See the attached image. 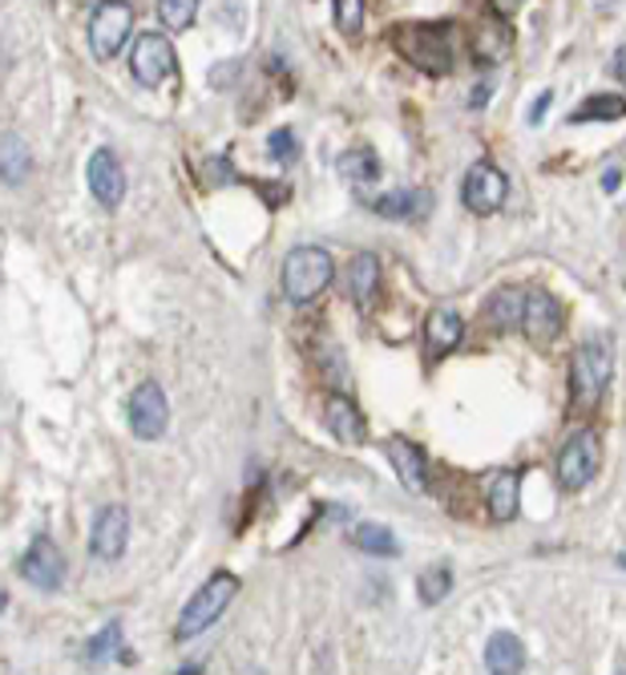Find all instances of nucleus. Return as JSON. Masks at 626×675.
Masks as SVG:
<instances>
[{
    "label": "nucleus",
    "mask_w": 626,
    "mask_h": 675,
    "mask_svg": "<svg viewBox=\"0 0 626 675\" xmlns=\"http://www.w3.org/2000/svg\"><path fill=\"white\" fill-rule=\"evenodd\" d=\"M392 45L409 65L445 77L457 65V49H453V24H401L392 33Z\"/></svg>",
    "instance_id": "obj_1"
},
{
    "label": "nucleus",
    "mask_w": 626,
    "mask_h": 675,
    "mask_svg": "<svg viewBox=\"0 0 626 675\" xmlns=\"http://www.w3.org/2000/svg\"><path fill=\"white\" fill-rule=\"evenodd\" d=\"M336 280V263L323 247H291L284 255V272H279V284H284V296L291 304H311L331 287Z\"/></svg>",
    "instance_id": "obj_2"
},
{
    "label": "nucleus",
    "mask_w": 626,
    "mask_h": 675,
    "mask_svg": "<svg viewBox=\"0 0 626 675\" xmlns=\"http://www.w3.org/2000/svg\"><path fill=\"white\" fill-rule=\"evenodd\" d=\"M235 594H238V579L231 574V570L211 574L199 591L190 594V603L182 607L174 635H178V640H194V635H202V631H211L214 623H219V615L231 607V599H235Z\"/></svg>",
    "instance_id": "obj_3"
},
{
    "label": "nucleus",
    "mask_w": 626,
    "mask_h": 675,
    "mask_svg": "<svg viewBox=\"0 0 626 675\" xmlns=\"http://www.w3.org/2000/svg\"><path fill=\"white\" fill-rule=\"evenodd\" d=\"M615 377V344L606 336H591L586 344H579V352L570 360V389H574V401L594 404L606 392Z\"/></svg>",
    "instance_id": "obj_4"
},
{
    "label": "nucleus",
    "mask_w": 626,
    "mask_h": 675,
    "mask_svg": "<svg viewBox=\"0 0 626 675\" xmlns=\"http://www.w3.org/2000/svg\"><path fill=\"white\" fill-rule=\"evenodd\" d=\"M603 470V437L594 429H579L558 453V486L562 489H586Z\"/></svg>",
    "instance_id": "obj_5"
},
{
    "label": "nucleus",
    "mask_w": 626,
    "mask_h": 675,
    "mask_svg": "<svg viewBox=\"0 0 626 675\" xmlns=\"http://www.w3.org/2000/svg\"><path fill=\"white\" fill-rule=\"evenodd\" d=\"M134 36V9L126 0H102L89 12V49L97 61H114Z\"/></svg>",
    "instance_id": "obj_6"
},
{
    "label": "nucleus",
    "mask_w": 626,
    "mask_h": 675,
    "mask_svg": "<svg viewBox=\"0 0 626 675\" xmlns=\"http://www.w3.org/2000/svg\"><path fill=\"white\" fill-rule=\"evenodd\" d=\"M509 199V178L506 170H497L494 162H473L469 175L461 182V202L477 219H489L506 207Z\"/></svg>",
    "instance_id": "obj_7"
},
{
    "label": "nucleus",
    "mask_w": 626,
    "mask_h": 675,
    "mask_svg": "<svg viewBox=\"0 0 626 675\" xmlns=\"http://www.w3.org/2000/svg\"><path fill=\"white\" fill-rule=\"evenodd\" d=\"M126 421H130V433L138 441H158L166 433V425H170V401H166V392L158 389L155 380H146V384H138L130 392Z\"/></svg>",
    "instance_id": "obj_8"
},
{
    "label": "nucleus",
    "mask_w": 626,
    "mask_h": 675,
    "mask_svg": "<svg viewBox=\"0 0 626 675\" xmlns=\"http://www.w3.org/2000/svg\"><path fill=\"white\" fill-rule=\"evenodd\" d=\"M178 65V53L170 45V36L166 33H142L134 41V53H130V73L134 82L146 85V89H155L162 85Z\"/></svg>",
    "instance_id": "obj_9"
},
{
    "label": "nucleus",
    "mask_w": 626,
    "mask_h": 675,
    "mask_svg": "<svg viewBox=\"0 0 626 675\" xmlns=\"http://www.w3.org/2000/svg\"><path fill=\"white\" fill-rule=\"evenodd\" d=\"M85 187H89L97 207H106V211H118L121 207V199H126V170H121L118 155L109 146H97L94 155L85 158Z\"/></svg>",
    "instance_id": "obj_10"
},
{
    "label": "nucleus",
    "mask_w": 626,
    "mask_h": 675,
    "mask_svg": "<svg viewBox=\"0 0 626 675\" xmlns=\"http://www.w3.org/2000/svg\"><path fill=\"white\" fill-rule=\"evenodd\" d=\"M17 570L24 574V582H33V587H41V591H57L61 582H65V555L57 550L53 538L36 534Z\"/></svg>",
    "instance_id": "obj_11"
},
{
    "label": "nucleus",
    "mask_w": 626,
    "mask_h": 675,
    "mask_svg": "<svg viewBox=\"0 0 626 675\" xmlns=\"http://www.w3.org/2000/svg\"><path fill=\"white\" fill-rule=\"evenodd\" d=\"M521 333L526 340L545 348V344H554L562 336V304H558L550 292H526V308H521Z\"/></svg>",
    "instance_id": "obj_12"
},
{
    "label": "nucleus",
    "mask_w": 626,
    "mask_h": 675,
    "mask_svg": "<svg viewBox=\"0 0 626 675\" xmlns=\"http://www.w3.org/2000/svg\"><path fill=\"white\" fill-rule=\"evenodd\" d=\"M126 542H130V509L106 506L94 518V530H89V555L97 562H114V558L126 555Z\"/></svg>",
    "instance_id": "obj_13"
},
{
    "label": "nucleus",
    "mask_w": 626,
    "mask_h": 675,
    "mask_svg": "<svg viewBox=\"0 0 626 675\" xmlns=\"http://www.w3.org/2000/svg\"><path fill=\"white\" fill-rule=\"evenodd\" d=\"M384 450H389V462L401 477V486L409 494H425V482H428V470H425V453L416 450L409 437H389L384 441Z\"/></svg>",
    "instance_id": "obj_14"
},
{
    "label": "nucleus",
    "mask_w": 626,
    "mask_h": 675,
    "mask_svg": "<svg viewBox=\"0 0 626 675\" xmlns=\"http://www.w3.org/2000/svg\"><path fill=\"white\" fill-rule=\"evenodd\" d=\"M485 506L494 514V521H513L521 509V474L518 470H497L485 486Z\"/></svg>",
    "instance_id": "obj_15"
},
{
    "label": "nucleus",
    "mask_w": 626,
    "mask_h": 675,
    "mask_svg": "<svg viewBox=\"0 0 626 675\" xmlns=\"http://www.w3.org/2000/svg\"><path fill=\"white\" fill-rule=\"evenodd\" d=\"M465 336V320L457 308H433L425 320V348L428 356H449Z\"/></svg>",
    "instance_id": "obj_16"
},
{
    "label": "nucleus",
    "mask_w": 626,
    "mask_h": 675,
    "mask_svg": "<svg viewBox=\"0 0 626 675\" xmlns=\"http://www.w3.org/2000/svg\"><path fill=\"white\" fill-rule=\"evenodd\" d=\"M323 416H328V429L336 433V441H343V445H364V437H368L364 413H360L348 397H340V392H336V397H328Z\"/></svg>",
    "instance_id": "obj_17"
},
{
    "label": "nucleus",
    "mask_w": 626,
    "mask_h": 675,
    "mask_svg": "<svg viewBox=\"0 0 626 675\" xmlns=\"http://www.w3.org/2000/svg\"><path fill=\"white\" fill-rule=\"evenodd\" d=\"M368 207L384 219H425L433 211V194L428 190H392V194L368 199Z\"/></svg>",
    "instance_id": "obj_18"
},
{
    "label": "nucleus",
    "mask_w": 626,
    "mask_h": 675,
    "mask_svg": "<svg viewBox=\"0 0 626 675\" xmlns=\"http://www.w3.org/2000/svg\"><path fill=\"white\" fill-rule=\"evenodd\" d=\"M509 45H513V33H509L506 17H485V21L477 24V36H473V53H477V61L497 65V61L509 53Z\"/></svg>",
    "instance_id": "obj_19"
},
{
    "label": "nucleus",
    "mask_w": 626,
    "mask_h": 675,
    "mask_svg": "<svg viewBox=\"0 0 626 675\" xmlns=\"http://www.w3.org/2000/svg\"><path fill=\"white\" fill-rule=\"evenodd\" d=\"M348 292H352L356 308H372L380 296V260L376 255H356L352 267H348Z\"/></svg>",
    "instance_id": "obj_20"
},
{
    "label": "nucleus",
    "mask_w": 626,
    "mask_h": 675,
    "mask_svg": "<svg viewBox=\"0 0 626 675\" xmlns=\"http://www.w3.org/2000/svg\"><path fill=\"white\" fill-rule=\"evenodd\" d=\"M485 667L497 675H513L526 667V647H521L518 635H509V631H494L489 643H485Z\"/></svg>",
    "instance_id": "obj_21"
},
{
    "label": "nucleus",
    "mask_w": 626,
    "mask_h": 675,
    "mask_svg": "<svg viewBox=\"0 0 626 675\" xmlns=\"http://www.w3.org/2000/svg\"><path fill=\"white\" fill-rule=\"evenodd\" d=\"M348 542L356 550H364V555H380V558H396L401 555V542H396V534L389 526H376V521H360L352 534H348Z\"/></svg>",
    "instance_id": "obj_22"
},
{
    "label": "nucleus",
    "mask_w": 626,
    "mask_h": 675,
    "mask_svg": "<svg viewBox=\"0 0 626 675\" xmlns=\"http://www.w3.org/2000/svg\"><path fill=\"white\" fill-rule=\"evenodd\" d=\"M626 118V97L618 94H591L579 109H570V126H586V122H618Z\"/></svg>",
    "instance_id": "obj_23"
},
{
    "label": "nucleus",
    "mask_w": 626,
    "mask_h": 675,
    "mask_svg": "<svg viewBox=\"0 0 626 675\" xmlns=\"http://www.w3.org/2000/svg\"><path fill=\"white\" fill-rule=\"evenodd\" d=\"M29 178V146L17 134H4L0 138V182L4 187H21Z\"/></svg>",
    "instance_id": "obj_24"
},
{
    "label": "nucleus",
    "mask_w": 626,
    "mask_h": 675,
    "mask_svg": "<svg viewBox=\"0 0 626 675\" xmlns=\"http://www.w3.org/2000/svg\"><path fill=\"white\" fill-rule=\"evenodd\" d=\"M521 308H526V292L521 287H501L485 304V316H489L494 328H513V324H521Z\"/></svg>",
    "instance_id": "obj_25"
},
{
    "label": "nucleus",
    "mask_w": 626,
    "mask_h": 675,
    "mask_svg": "<svg viewBox=\"0 0 626 675\" xmlns=\"http://www.w3.org/2000/svg\"><path fill=\"white\" fill-rule=\"evenodd\" d=\"M340 175L348 178V182H372V178H380L376 150H368V146L343 150V155H340Z\"/></svg>",
    "instance_id": "obj_26"
},
{
    "label": "nucleus",
    "mask_w": 626,
    "mask_h": 675,
    "mask_svg": "<svg viewBox=\"0 0 626 675\" xmlns=\"http://www.w3.org/2000/svg\"><path fill=\"white\" fill-rule=\"evenodd\" d=\"M449 591H453V570L445 567V562L428 567L425 574H421V582H416V594H421V603H425V607L445 603V594H449Z\"/></svg>",
    "instance_id": "obj_27"
},
{
    "label": "nucleus",
    "mask_w": 626,
    "mask_h": 675,
    "mask_svg": "<svg viewBox=\"0 0 626 675\" xmlns=\"http://www.w3.org/2000/svg\"><path fill=\"white\" fill-rule=\"evenodd\" d=\"M158 17L170 33H187L199 17V0H158Z\"/></svg>",
    "instance_id": "obj_28"
},
{
    "label": "nucleus",
    "mask_w": 626,
    "mask_h": 675,
    "mask_svg": "<svg viewBox=\"0 0 626 675\" xmlns=\"http://www.w3.org/2000/svg\"><path fill=\"white\" fill-rule=\"evenodd\" d=\"M336 9V29L348 36H356L364 29V0H331Z\"/></svg>",
    "instance_id": "obj_29"
},
{
    "label": "nucleus",
    "mask_w": 626,
    "mask_h": 675,
    "mask_svg": "<svg viewBox=\"0 0 626 675\" xmlns=\"http://www.w3.org/2000/svg\"><path fill=\"white\" fill-rule=\"evenodd\" d=\"M267 155L275 158V162H296L299 155V138L296 130H272V138H267Z\"/></svg>",
    "instance_id": "obj_30"
},
{
    "label": "nucleus",
    "mask_w": 626,
    "mask_h": 675,
    "mask_svg": "<svg viewBox=\"0 0 626 675\" xmlns=\"http://www.w3.org/2000/svg\"><path fill=\"white\" fill-rule=\"evenodd\" d=\"M118 643H121V627H118V623H109L102 635H94V640L85 643V655H89V660H102V655H109Z\"/></svg>",
    "instance_id": "obj_31"
},
{
    "label": "nucleus",
    "mask_w": 626,
    "mask_h": 675,
    "mask_svg": "<svg viewBox=\"0 0 626 675\" xmlns=\"http://www.w3.org/2000/svg\"><path fill=\"white\" fill-rule=\"evenodd\" d=\"M550 106H554V94H550V89H542V94H538V102L530 106V126H538V122L550 114Z\"/></svg>",
    "instance_id": "obj_32"
},
{
    "label": "nucleus",
    "mask_w": 626,
    "mask_h": 675,
    "mask_svg": "<svg viewBox=\"0 0 626 675\" xmlns=\"http://www.w3.org/2000/svg\"><path fill=\"white\" fill-rule=\"evenodd\" d=\"M521 4H526V0H489V9H494V17H513V12H521Z\"/></svg>",
    "instance_id": "obj_33"
},
{
    "label": "nucleus",
    "mask_w": 626,
    "mask_h": 675,
    "mask_svg": "<svg viewBox=\"0 0 626 675\" xmlns=\"http://www.w3.org/2000/svg\"><path fill=\"white\" fill-rule=\"evenodd\" d=\"M615 73H618V82L626 85V49H623V53H618V57H615Z\"/></svg>",
    "instance_id": "obj_34"
},
{
    "label": "nucleus",
    "mask_w": 626,
    "mask_h": 675,
    "mask_svg": "<svg viewBox=\"0 0 626 675\" xmlns=\"http://www.w3.org/2000/svg\"><path fill=\"white\" fill-rule=\"evenodd\" d=\"M485 97H489V85H481V89H473V102H469V106H485Z\"/></svg>",
    "instance_id": "obj_35"
},
{
    "label": "nucleus",
    "mask_w": 626,
    "mask_h": 675,
    "mask_svg": "<svg viewBox=\"0 0 626 675\" xmlns=\"http://www.w3.org/2000/svg\"><path fill=\"white\" fill-rule=\"evenodd\" d=\"M603 187H606V190H615V187H618V170H606V175H603Z\"/></svg>",
    "instance_id": "obj_36"
},
{
    "label": "nucleus",
    "mask_w": 626,
    "mask_h": 675,
    "mask_svg": "<svg viewBox=\"0 0 626 675\" xmlns=\"http://www.w3.org/2000/svg\"><path fill=\"white\" fill-rule=\"evenodd\" d=\"M598 4H615V0H598Z\"/></svg>",
    "instance_id": "obj_37"
},
{
    "label": "nucleus",
    "mask_w": 626,
    "mask_h": 675,
    "mask_svg": "<svg viewBox=\"0 0 626 675\" xmlns=\"http://www.w3.org/2000/svg\"><path fill=\"white\" fill-rule=\"evenodd\" d=\"M623 567H626V555H623Z\"/></svg>",
    "instance_id": "obj_38"
}]
</instances>
